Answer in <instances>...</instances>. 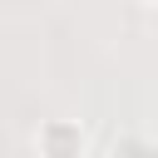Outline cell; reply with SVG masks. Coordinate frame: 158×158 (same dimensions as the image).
<instances>
[{"label":"cell","instance_id":"obj_1","mask_svg":"<svg viewBox=\"0 0 158 158\" xmlns=\"http://www.w3.org/2000/svg\"><path fill=\"white\" fill-rule=\"evenodd\" d=\"M35 158H89V128L79 118H44L35 128Z\"/></svg>","mask_w":158,"mask_h":158},{"label":"cell","instance_id":"obj_2","mask_svg":"<svg viewBox=\"0 0 158 158\" xmlns=\"http://www.w3.org/2000/svg\"><path fill=\"white\" fill-rule=\"evenodd\" d=\"M138 158H158V148H138Z\"/></svg>","mask_w":158,"mask_h":158},{"label":"cell","instance_id":"obj_3","mask_svg":"<svg viewBox=\"0 0 158 158\" xmlns=\"http://www.w3.org/2000/svg\"><path fill=\"white\" fill-rule=\"evenodd\" d=\"M138 5H158V0H138Z\"/></svg>","mask_w":158,"mask_h":158}]
</instances>
